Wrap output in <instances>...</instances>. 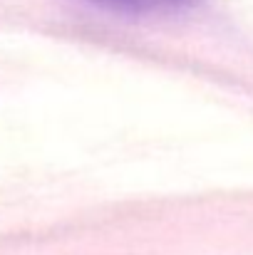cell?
Segmentation results:
<instances>
[{
  "mask_svg": "<svg viewBox=\"0 0 253 255\" xmlns=\"http://www.w3.org/2000/svg\"><path fill=\"white\" fill-rule=\"evenodd\" d=\"M89 5L119 15H179L199 7L204 0H87Z\"/></svg>",
  "mask_w": 253,
  "mask_h": 255,
  "instance_id": "obj_1",
  "label": "cell"
}]
</instances>
